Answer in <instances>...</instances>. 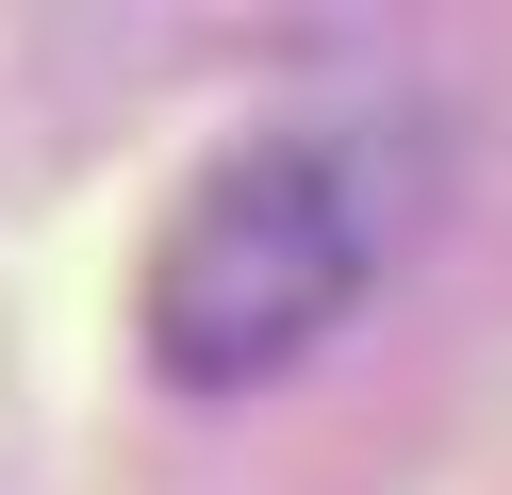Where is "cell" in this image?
Wrapping results in <instances>:
<instances>
[{"mask_svg":"<svg viewBox=\"0 0 512 495\" xmlns=\"http://www.w3.org/2000/svg\"><path fill=\"white\" fill-rule=\"evenodd\" d=\"M380 264V165L347 132H248L149 231V363L199 396L298 363Z\"/></svg>","mask_w":512,"mask_h":495,"instance_id":"1","label":"cell"}]
</instances>
